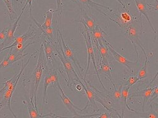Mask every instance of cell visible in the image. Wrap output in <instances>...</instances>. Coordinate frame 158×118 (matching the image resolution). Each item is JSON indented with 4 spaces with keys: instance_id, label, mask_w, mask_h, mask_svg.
Instances as JSON below:
<instances>
[{
    "instance_id": "1",
    "label": "cell",
    "mask_w": 158,
    "mask_h": 118,
    "mask_svg": "<svg viewBox=\"0 0 158 118\" xmlns=\"http://www.w3.org/2000/svg\"><path fill=\"white\" fill-rule=\"evenodd\" d=\"M47 66V61L44 53L43 44H41L39 49V55L37 60V63L33 73L32 85L31 87V96L34 98V102H35V106L37 108V92L39 87V85L41 80V78L44 70Z\"/></svg>"
},
{
    "instance_id": "2",
    "label": "cell",
    "mask_w": 158,
    "mask_h": 118,
    "mask_svg": "<svg viewBox=\"0 0 158 118\" xmlns=\"http://www.w3.org/2000/svg\"><path fill=\"white\" fill-rule=\"evenodd\" d=\"M136 21L131 22L130 24L124 26L122 29L124 31V34L126 35L127 38L131 41V43L134 44L135 52L137 53V58H139V52L137 51V47H140L145 56L147 55L146 51H145L144 46L142 43L140 39V34L137 31V29L135 26Z\"/></svg>"
},
{
    "instance_id": "3",
    "label": "cell",
    "mask_w": 158,
    "mask_h": 118,
    "mask_svg": "<svg viewBox=\"0 0 158 118\" xmlns=\"http://www.w3.org/2000/svg\"><path fill=\"white\" fill-rule=\"evenodd\" d=\"M84 27H85V34H84L83 33V35H84V39H85V44H86V46H87V54H88V64H87V70H86V71H85V75H84V78H83V79L85 80L86 78V75L88 73V71H89V66H90V60H92V62H93V66H94V68L95 69V71H96V73L98 75V79L99 80V82L101 83L103 89L105 90V91H107L106 88L104 87L102 82H101V78L99 76V73H98V69H97V67H96V59H95V54H94V49H93V42H92V38H91V34L90 33V31L88 29L87 27L85 25H84Z\"/></svg>"
},
{
    "instance_id": "4",
    "label": "cell",
    "mask_w": 158,
    "mask_h": 118,
    "mask_svg": "<svg viewBox=\"0 0 158 118\" xmlns=\"http://www.w3.org/2000/svg\"><path fill=\"white\" fill-rule=\"evenodd\" d=\"M57 88L60 90V97L63 102V103L64 104V106L67 107V108L69 109V111L70 112V113L75 116V117H90L92 116H97L98 115V114H90V115H80L78 114L77 110L79 111H83L82 109L77 108V106H75V105L73 104V103L70 100V99L68 97V96L66 95L64 92L63 88H61L60 82H58L57 83Z\"/></svg>"
},
{
    "instance_id": "5",
    "label": "cell",
    "mask_w": 158,
    "mask_h": 118,
    "mask_svg": "<svg viewBox=\"0 0 158 118\" xmlns=\"http://www.w3.org/2000/svg\"><path fill=\"white\" fill-rule=\"evenodd\" d=\"M56 30L57 32L59 34L60 37V40H61V46H62V49L63 51L64 52V55L66 56L67 58H69L73 63V64L75 66V67L77 68L78 71L79 72V73L81 74V76H82V73L81 71H83L84 69L81 67L80 63H79V61L78 60V59L77 58L75 54V52L67 44L64 42V40L63 39V35L60 31V30L58 28V26H56Z\"/></svg>"
},
{
    "instance_id": "6",
    "label": "cell",
    "mask_w": 158,
    "mask_h": 118,
    "mask_svg": "<svg viewBox=\"0 0 158 118\" xmlns=\"http://www.w3.org/2000/svg\"><path fill=\"white\" fill-rule=\"evenodd\" d=\"M36 35V32L35 31V29L33 27L32 24L31 23L29 30L26 32L25 33H24L23 35L17 37L14 39V41L13 42L12 44H10L9 46L5 47L3 49H2V50H0V52H2L3 51H4L5 50H6L8 49H11L12 47H14L15 46H17L19 44H24L26 41H27L29 39H33L34 37Z\"/></svg>"
},
{
    "instance_id": "7",
    "label": "cell",
    "mask_w": 158,
    "mask_h": 118,
    "mask_svg": "<svg viewBox=\"0 0 158 118\" xmlns=\"http://www.w3.org/2000/svg\"><path fill=\"white\" fill-rule=\"evenodd\" d=\"M83 81H84L85 85L82 83V82H81L80 78H79V79L77 80V82L80 83L81 84V86L84 88L85 93H86L87 97L88 99V102L86 104L85 107L84 109H82V111H84V110H85L87 109V108L90 105V106L92 107V108H93V110L95 111L98 109V107L96 106V94L94 92L93 90L90 88V85H89V84L87 83L86 80L83 79Z\"/></svg>"
},
{
    "instance_id": "8",
    "label": "cell",
    "mask_w": 158,
    "mask_h": 118,
    "mask_svg": "<svg viewBox=\"0 0 158 118\" xmlns=\"http://www.w3.org/2000/svg\"><path fill=\"white\" fill-rule=\"evenodd\" d=\"M106 46L108 47V50L111 52V53L112 54L114 59L117 62L124 65V66H125L129 70L131 71V73H133V70H132V68H131V66L134 64H135L137 62L130 61V60L127 59L125 57L121 55L120 53H118V52L114 50V49L111 46V45L109 43H106Z\"/></svg>"
},
{
    "instance_id": "9",
    "label": "cell",
    "mask_w": 158,
    "mask_h": 118,
    "mask_svg": "<svg viewBox=\"0 0 158 118\" xmlns=\"http://www.w3.org/2000/svg\"><path fill=\"white\" fill-rule=\"evenodd\" d=\"M34 42L32 43H30L26 45L22 49H17L15 47L11 48V51L8 53V55L6 56V58H8V59L9 60V61L10 62L11 64H13L14 63L18 61L19 60L22 59L23 57H25V56L29 55L30 54L29 53H26V54H23V51L24 50L27 48L29 45L33 44Z\"/></svg>"
},
{
    "instance_id": "10",
    "label": "cell",
    "mask_w": 158,
    "mask_h": 118,
    "mask_svg": "<svg viewBox=\"0 0 158 118\" xmlns=\"http://www.w3.org/2000/svg\"><path fill=\"white\" fill-rule=\"evenodd\" d=\"M137 8L138 10L140 12V17H141V15H143L147 19L149 24L150 25L151 29H152L154 33V39H156V31L153 27V25L150 20V18L148 16V11H149V8H148V3L146 2V0H134Z\"/></svg>"
},
{
    "instance_id": "11",
    "label": "cell",
    "mask_w": 158,
    "mask_h": 118,
    "mask_svg": "<svg viewBox=\"0 0 158 118\" xmlns=\"http://www.w3.org/2000/svg\"><path fill=\"white\" fill-rule=\"evenodd\" d=\"M26 102H27V108L29 110V117L31 118H37V117H45L47 116H51V117H58L53 114H49L46 115H42L40 114L38 112V109L34 106V98L30 96V97L29 98L27 96L25 97Z\"/></svg>"
},
{
    "instance_id": "12",
    "label": "cell",
    "mask_w": 158,
    "mask_h": 118,
    "mask_svg": "<svg viewBox=\"0 0 158 118\" xmlns=\"http://www.w3.org/2000/svg\"><path fill=\"white\" fill-rule=\"evenodd\" d=\"M43 44L47 61V65L48 67H52V64H53L56 55L55 49L54 46L51 44V43L48 40H46V39L43 42Z\"/></svg>"
},
{
    "instance_id": "13",
    "label": "cell",
    "mask_w": 158,
    "mask_h": 118,
    "mask_svg": "<svg viewBox=\"0 0 158 118\" xmlns=\"http://www.w3.org/2000/svg\"><path fill=\"white\" fill-rule=\"evenodd\" d=\"M90 34L93 35V38L92 39L93 40L97 41L98 43H102L104 41L105 43H109L108 41V37H109L107 33H106L101 27L99 24H96L94 30L90 32Z\"/></svg>"
},
{
    "instance_id": "14",
    "label": "cell",
    "mask_w": 158,
    "mask_h": 118,
    "mask_svg": "<svg viewBox=\"0 0 158 118\" xmlns=\"http://www.w3.org/2000/svg\"><path fill=\"white\" fill-rule=\"evenodd\" d=\"M154 87H148L139 92H136L134 94L131 95L130 97V99L134 97H142L143 99V106H142V112H144V106L145 104L148 102L149 100L151 94L153 92Z\"/></svg>"
},
{
    "instance_id": "15",
    "label": "cell",
    "mask_w": 158,
    "mask_h": 118,
    "mask_svg": "<svg viewBox=\"0 0 158 118\" xmlns=\"http://www.w3.org/2000/svg\"><path fill=\"white\" fill-rule=\"evenodd\" d=\"M78 2H80L81 4L87 6V8L89 9H90V10L91 8H95L99 13H101V14H103L105 16L107 15L106 14L105 12H104L103 11H101L100 10V8H104V9L107 10H109L110 11H113V10L111 9L110 7L106 6L101 5V4H99V3H98L93 1V0H78Z\"/></svg>"
},
{
    "instance_id": "16",
    "label": "cell",
    "mask_w": 158,
    "mask_h": 118,
    "mask_svg": "<svg viewBox=\"0 0 158 118\" xmlns=\"http://www.w3.org/2000/svg\"><path fill=\"white\" fill-rule=\"evenodd\" d=\"M100 63H101V68L99 70H98V73H103L106 75V76L109 78L110 80L111 83L113 85V87H114L116 86L113 78L112 77L111 75V68L110 66V64L108 62V59H106V60H103V59H101L100 60Z\"/></svg>"
},
{
    "instance_id": "17",
    "label": "cell",
    "mask_w": 158,
    "mask_h": 118,
    "mask_svg": "<svg viewBox=\"0 0 158 118\" xmlns=\"http://www.w3.org/2000/svg\"><path fill=\"white\" fill-rule=\"evenodd\" d=\"M81 14H82L83 18L80 20H75V22H81L83 25H85L87 27L88 29L89 30L90 32H91L94 30L95 26L96 25L94 19L92 18L91 17H90L87 14V12L82 8H81Z\"/></svg>"
},
{
    "instance_id": "18",
    "label": "cell",
    "mask_w": 158,
    "mask_h": 118,
    "mask_svg": "<svg viewBox=\"0 0 158 118\" xmlns=\"http://www.w3.org/2000/svg\"><path fill=\"white\" fill-rule=\"evenodd\" d=\"M32 19L34 20V22H35V23L36 24V25L40 29V31H41V32H43V35L45 36L46 40H48V41H49L51 44L55 43V37L53 35V30H52V27H49V28H44L43 27L42 25H41L40 23H39L37 20L32 16H31Z\"/></svg>"
},
{
    "instance_id": "19",
    "label": "cell",
    "mask_w": 158,
    "mask_h": 118,
    "mask_svg": "<svg viewBox=\"0 0 158 118\" xmlns=\"http://www.w3.org/2000/svg\"><path fill=\"white\" fill-rule=\"evenodd\" d=\"M45 71H46V74H48L50 76L51 80V85L52 87L57 88V83L59 82L57 71L53 67L50 68L48 67V65L46 66Z\"/></svg>"
},
{
    "instance_id": "20",
    "label": "cell",
    "mask_w": 158,
    "mask_h": 118,
    "mask_svg": "<svg viewBox=\"0 0 158 118\" xmlns=\"http://www.w3.org/2000/svg\"><path fill=\"white\" fill-rule=\"evenodd\" d=\"M130 89V87H129L127 85H125L122 89V94H121V99H120V102H121V104L123 106L127 108L128 109V111H132L134 112H135V110L131 109L128 104V102H127V98H128V92H129V90Z\"/></svg>"
},
{
    "instance_id": "21",
    "label": "cell",
    "mask_w": 158,
    "mask_h": 118,
    "mask_svg": "<svg viewBox=\"0 0 158 118\" xmlns=\"http://www.w3.org/2000/svg\"><path fill=\"white\" fill-rule=\"evenodd\" d=\"M95 43L97 49L99 51V52H100V54L101 55V59L103 60H106V59H108L109 58V54H108V49L106 47V46H104L102 42V43H98V42L97 41L93 40Z\"/></svg>"
},
{
    "instance_id": "22",
    "label": "cell",
    "mask_w": 158,
    "mask_h": 118,
    "mask_svg": "<svg viewBox=\"0 0 158 118\" xmlns=\"http://www.w3.org/2000/svg\"><path fill=\"white\" fill-rule=\"evenodd\" d=\"M123 88L122 85L119 86L118 88H116V87L115 86L114 87V92H109L108 90L106 91L108 92V96L113 100H115V101H119L121 99V94H122V89Z\"/></svg>"
},
{
    "instance_id": "23",
    "label": "cell",
    "mask_w": 158,
    "mask_h": 118,
    "mask_svg": "<svg viewBox=\"0 0 158 118\" xmlns=\"http://www.w3.org/2000/svg\"><path fill=\"white\" fill-rule=\"evenodd\" d=\"M55 10L53 9H50L46 11L45 13V21L42 24V26L44 28H49L51 27L52 20V15Z\"/></svg>"
},
{
    "instance_id": "24",
    "label": "cell",
    "mask_w": 158,
    "mask_h": 118,
    "mask_svg": "<svg viewBox=\"0 0 158 118\" xmlns=\"http://www.w3.org/2000/svg\"><path fill=\"white\" fill-rule=\"evenodd\" d=\"M148 55L146 56H145L146 57V61H145V63L143 64V66L142 67V68L139 70L137 76L139 78L140 80L144 79L148 77V63L149 59L148 57Z\"/></svg>"
},
{
    "instance_id": "25",
    "label": "cell",
    "mask_w": 158,
    "mask_h": 118,
    "mask_svg": "<svg viewBox=\"0 0 158 118\" xmlns=\"http://www.w3.org/2000/svg\"><path fill=\"white\" fill-rule=\"evenodd\" d=\"M139 117H144V118H158V113L156 112V111L154 109L152 105H151V109L149 112H137V111L135 112Z\"/></svg>"
},
{
    "instance_id": "26",
    "label": "cell",
    "mask_w": 158,
    "mask_h": 118,
    "mask_svg": "<svg viewBox=\"0 0 158 118\" xmlns=\"http://www.w3.org/2000/svg\"><path fill=\"white\" fill-rule=\"evenodd\" d=\"M44 81V91H43V101H44V104H48L49 101V99L48 96L47 90H48V87L49 86L51 82L50 76L48 74H46Z\"/></svg>"
},
{
    "instance_id": "27",
    "label": "cell",
    "mask_w": 158,
    "mask_h": 118,
    "mask_svg": "<svg viewBox=\"0 0 158 118\" xmlns=\"http://www.w3.org/2000/svg\"><path fill=\"white\" fill-rule=\"evenodd\" d=\"M2 1L4 2L6 7L7 8V9L8 10L9 15H10V23H13V21H14V16L15 14V11H14V8H13V5L11 3V0H2Z\"/></svg>"
},
{
    "instance_id": "28",
    "label": "cell",
    "mask_w": 158,
    "mask_h": 118,
    "mask_svg": "<svg viewBox=\"0 0 158 118\" xmlns=\"http://www.w3.org/2000/svg\"><path fill=\"white\" fill-rule=\"evenodd\" d=\"M139 81H140V80L138 78V76L133 75V73H131V75L129 76L128 80H127V83L125 85L131 88L134 85H135L137 82Z\"/></svg>"
},
{
    "instance_id": "29",
    "label": "cell",
    "mask_w": 158,
    "mask_h": 118,
    "mask_svg": "<svg viewBox=\"0 0 158 118\" xmlns=\"http://www.w3.org/2000/svg\"><path fill=\"white\" fill-rule=\"evenodd\" d=\"M57 4V8L55 12H59L60 15L61 17L63 14V5L62 3V0H56Z\"/></svg>"
},
{
    "instance_id": "30",
    "label": "cell",
    "mask_w": 158,
    "mask_h": 118,
    "mask_svg": "<svg viewBox=\"0 0 158 118\" xmlns=\"http://www.w3.org/2000/svg\"><path fill=\"white\" fill-rule=\"evenodd\" d=\"M151 99L149 100V103H151L152 102H153L155 99H158V85L154 87L153 92L151 94Z\"/></svg>"
},
{
    "instance_id": "31",
    "label": "cell",
    "mask_w": 158,
    "mask_h": 118,
    "mask_svg": "<svg viewBox=\"0 0 158 118\" xmlns=\"http://www.w3.org/2000/svg\"><path fill=\"white\" fill-rule=\"evenodd\" d=\"M148 8L149 10L158 11V0H154V3L153 4L148 3Z\"/></svg>"
},
{
    "instance_id": "32",
    "label": "cell",
    "mask_w": 158,
    "mask_h": 118,
    "mask_svg": "<svg viewBox=\"0 0 158 118\" xmlns=\"http://www.w3.org/2000/svg\"><path fill=\"white\" fill-rule=\"evenodd\" d=\"M10 65H11V64L10 62L9 61V60L8 59V58H6V56L4 58V59L3 60V61L1 63H0V69L8 67Z\"/></svg>"
},
{
    "instance_id": "33",
    "label": "cell",
    "mask_w": 158,
    "mask_h": 118,
    "mask_svg": "<svg viewBox=\"0 0 158 118\" xmlns=\"http://www.w3.org/2000/svg\"><path fill=\"white\" fill-rule=\"evenodd\" d=\"M7 29H8V27H6V28L3 29L1 32H0V43H2L6 37Z\"/></svg>"
},
{
    "instance_id": "34",
    "label": "cell",
    "mask_w": 158,
    "mask_h": 118,
    "mask_svg": "<svg viewBox=\"0 0 158 118\" xmlns=\"http://www.w3.org/2000/svg\"><path fill=\"white\" fill-rule=\"evenodd\" d=\"M97 117L99 118H110V117H114V115L108 113V112H104L102 114H99Z\"/></svg>"
},
{
    "instance_id": "35",
    "label": "cell",
    "mask_w": 158,
    "mask_h": 118,
    "mask_svg": "<svg viewBox=\"0 0 158 118\" xmlns=\"http://www.w3.org/2000/svg\"><path fill=\"white\" fill-rule=\"evenodd\" d=\"M32 0H26V3L25 4H29V8H30V15L31 16H32Z\"/></svg>"
},
{
    "instance_id": "36",
    "label": "cell",
    "mask_w": 158,
    "mask_h": 118,
    "mask_svg": "<svg viewBox=\"0 0 158 118\" xmlns=\"http://www.w3.org/2000/svg\"><path fill=\"white\" fill-rule=\"evenodd\" d=\"M151 103H152V106L154 108V109L156 111H158V103H156V102H152Z\"/></svg>"
},
{
    "instance_id": "37",
    "label": "cell",
    "mask_w": 158,
    "mask_h": 118,
    "mask_svg": "<svg viewBox=\"0 0 158 118\" xmlns=\"http://www.w3.org/2000/svg\"><path fill=\"white\" fill-rule=\"evenodd\" d=\"M157 76H158V71H157L156 74L155 75V76H154V78H152V81L151 82V83H153V82H154L155 81V80L156 79V78L157 77Z\"/></svg>"
},
{
    "instance_id": "38",
    "label": "cell",
    "mask_w": 158,
    "mask_h": 118,
    "mask_svg": "<svg viewBox=\"0 0 158 118\" xmlns=\"http://www.w3.org/2000/svg\"><path fill=\"white\" fill-rule=\"evenodd\" d=\"M116 1H117V2H119V3H120V4H121V5H122V6H123V8H124V9H125V10H127V8H126V7H125V5H124V4H123V2H122V0H116Z\"/></svg>"
},
{
    "instance_id": "39",
    "label": "cell",
    "mask_w": 158,
    "mask_h": 118,
    "mask_svg": "<svg viewBox=\"0 0 158 118\" xmlns=\"http://www.w3.org/2000/svg\"><path fill=\"white\" fill-rule=\"evenodd\" d=\"M14 1H15V3H17V2L19 1V0H14Z\"/></svg>"
}]
</instances>
